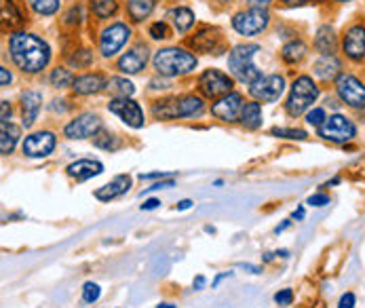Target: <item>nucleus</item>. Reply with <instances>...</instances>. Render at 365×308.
<instances>
[{"label": "nucleus", "instance_id": "29", "mask_svg": "<svg viewBox=\"0 0 365 308\" xmlns=\"http://www.w3.org/2000/svg\"><path fill=\"white\" fill-rule=\"evenodd\" d=\"M304 55H306V44H304L302 40H291V42H287V44L283 46V51H281V58H283L287 64H296V62H300Z\"/></svg>", "mask_w": 365, "mask_h": 308}, {"label": "nucleus", "instance_id": "35", "mask_svg": "<svg viewBox=\"0 0 365 308\" xmlns=\"http://www.w3.org/2000/svg\"><path fill=\"white\" fill-rule=\"evenodd\" d=\"M108 87L112 89V91H117L121 97H131L133 93H135V87H133V83H129V80H125V78H110V83H108Z\"/></svg>", "mask_w": 365, "mask_h": 308}, {"label": "nucleus", "instance_id": "22", "mask_svg": "<svg viewBox=\"0 0 365 308\" xmlns=\"http://www.w3.org/2000/svg\"><path fill=\"white\" fill-rule=\"evenodd\" d=\"M205 104L203 99L196 97V95H182V97H176V110H178V119H192V117H198L203 112Z\"/></svg>", "mask_w": 365, "mask_h": 308}, {"label": "nucleus", "instance_id": "21", "mask_svg": "<svg viewBox=\"0 0 365 308\" xmlns=\"http://www.w3.org/2000/svg\"><path fill=\"white\" fill-rule=\"evenodd\" d=\"M40 106H42V93L38 91H26L22 95V112H24V125L30 127L34 125L38 112H40Z\"/></svg>", "mask_w": 365, "mask_h": 308}, {"label": "nucleus", "instance_id": "26", "mask_svg": "<svg viewBox=\"0 0 365 308\" xmlns=\"http://www.w3.org/2000/svg\"><path fill=\"white\" fill-rule=\"evenodd\" d=\"M315 46L321 51L323 55H334V49H336V32L330 26H321L315 38Z\"/></svg>", "mask_w": 365, "mask_h": 308}, {"label": "nucleus", "instance_id": "23", "mask_svg": "<svg viewBox=\"0 0 365 308\" xmlns=\"http://www.w3.org/2000/svg\"><path fill=\"white\" fill-rule=\"evenodd\" d=\"M241 125L245 129H257L262 127V108H260L257 101H247L243 104V110H241Z\"/></svg>", "mask_w": 365, "mask_h": 308}, {"label": "nucleus", "instance_id": "44", "mask_svg": "<svg viewBox=\"0 0 365 308\" xmlns=\"http://www.w3.org/2000/svg\"><path fill=\"white\" fill-rule=\"evenodd\" d=\"M161 205V200L159 198H148V200H144V205H142V212H152V209H156Z\"/></svg>", "mask_w": 365, "mask_h": 308}, {"label": "nucleus", "instance_id": "51", "mask_svg": "<svg viewBox=\"0 0 365 308\" xmlns=\"http://www.w3.org/2000/svg\"><path fill=\"white\" fill-rule=\"evenodd\" d=\"M192 207V200H182V203H178V209L180 212H186V209H190Z\"/></svg>", "mask_w": 365, "mask_h": 308}, {"label": "nucleus", "instance_id": "53", "mask_svg": "<svg viewBox=\"0 0 365 308\" xmlns=\"http://www.w3.org/2000/svg\"><path fill=\"white\" fill-rule=\"evenodd\" d=\"M289 224H291V222H289V220H285V222H283L281 226H277V232H283L285 228H289Z\"/></svg>", "mask_w": 365, "mask_h": 308}, {"label": "nucleus", "instance_id": "32", "mask_svg": "<svg viewBox=\"0 0 365 308\" xmlns=\"http://www.w3.org/2000/svg\"><path fill=\"white\" fill-rule=\"evenodd\" d=\"M62 0H30V7L38 13V15H53L60 11Z\"/></svg>", "mask_w": 365, "mask_h": 308}, {"label": "nucleus", "instance_id": "37", "mask_svg": "<svg viewBox=\"0 0 365 308\" xmlns=\"http://www.w3.org/2000/svg\"><path fill=\"white\" fill-rule=\"evenodd\" d=\"M271 133L277 135V137H287V139H306V131H302V129H279V127H275Z\"/></svg>", "mask_w": 365, "mask_h": 308}, {"label": "nucleus", "instance_id": "6", "mask_svg": "<svg viewBox=\"0 0 365 308\" xmlns=\"http://www.w3.org/2000/svg\"><path fill=\"white\" fill-rule=\"evenodd\" d=\"M129 36H131V28L127 24H121V22L112 24L110 28L103 30L101 36H99V53L103 58H114L119 51L125 46Z\"/></svg>", "mask_w": 365, "mask_h": 308}, {"label": "nucleus", "instance_id": "40", "mask_svg": "<svg viewBox=\"0 0 365 308\" xmlns=\"http://www.w3.org/2000/svg\"><path fill=\"white\" fill-rule=\"evenodd\" d=\"M148 32H150V36H152L154 40H163V38L169 36V30H167V24H165V22H156V24H152Z\"/></svg>", "mask_w": 365, "mask_h": 308}, {"label": "nucleus", "instance_id": "3", "mask_svg": "<svg viewBox=\"0 0 365 308\" xmlns=\"http://www.w3.org/2000/svg\"><path fill=\"white\" fill-rule=\"evenodd\" d=\"M260 51L257 44H237L230 55H228V70L232 72V76L241 83H255L260 76V70L253 66V55Z\"/></svg>", "mask_w": 365, "mask_h": 308}, {"label": "nucleus", "instance_id": "31", "mask_svg": "<svg viewBox=\"0 0 365 308\" xmlns=\"http://www.w3.org/2000/svg\"><path fill=\"white\" fill-rule=\"evenodd\" d=\"M3 22H5V26H9V28H17V26L24 24V17H22V13L17 11V7H15L13 0H3Z\"/></svg>", "mask_w": 365, "mask_h": 308}, {"label": "nucleus", "instance_id": "24", "mask_svg": "<svg viewBox=\"0 0 365 308\" xmlns=\"http://www.w3.org/2000/svg\"><path fill=\"white\" fill-rule=\"evenodd\" d=\"M19 139V127L13 123H3L0 127V152L9 157V154L15 150V144Z\"/></svg>", "mask_w": 365, "mask_h": 308}, {"label": "nucleus", "instance_id": "33", "mask_svg": "<svg viewBox=\"0 0 365 308\" xmlns=\"http://www.w3.org/2000/svg\"><path fill=\"white\" fill-rule=\"evenodd\" d=\"M93 144H95L97 148H103V150H114V148L119 146V139H117L112 133L99 129V131L95 133V137H93Z\"/></svg>", "mask_w": 365, "mask_h": 308}, {"label": "nucleus", "instance_id": "28", "mask_svg": "<svg viewBox=\"0 0 365 308\" xmlns=\"http://www.w3.org/2000/svg\"><path fill=\"white\" fill-rule=\"evenodd\" d=\"M154 9V0H127V13L131 22H144Z\"/></svg>", "mask_w": 365, "mask_h": 308}, {"label": "nucleus", "instance_id": "5", "mask_svg": "<svg viewBox=\"0 0 365 308\" xmlns=\"http://www.w3.org/2000/svg\"><path fill=\"white\" fill-rule=\"evenodd\" d=\"M271 22V15L266 9H247V11H241L232 17V28L243 34V36H253V34H260L262 30H266Z\"/></svg>", "mask_w": 365, "mask_h": 308}, {"label": "nucleus", "instance_id": "54", "mask_svg": "<svg viewBox=\"0 0 365 308\" xmlns=\"http://www.w3.org/2000/svg\"><path fill=\"white\" fill-rule=\"evenodd\" d=\"M294 218H296V220H302V218H304V209L300 207L298 212H294Z\"/></svg>", "mask_w": 365, "mask_h": 308}, {"label": "nucleus", "instance_id": "41", "mask_svg": "<svg viewBox=\"0 0 365 308\" xmlns=\"http://www.w3.org/2000/svg\"><path fill=\"white\" fill-rule=\"evenodd\" d=\"M291 300H294V291H291V289H283V291H279V293L275 296V302H277L279 306H287V304H291Z\"/></svg>", "mask_w": 365, "mask_h": 308}, {"label": "nucleus", "instance_id": "15", "mask_svg": "<svg viewBox=\"0 0 365 308\" xmlns=\"http://www.w3.org/2000/svg\"><path fill=\"white\" fill-rule=\"evenodd\" d=\"M344 53L353 62H361L365 58V28L363 26H353L344 34Z\"/></svg>", "mask_w": 365, "mask_h": 308}, {"label": "nucleus", "instance_id": "39", "mask_svg": "<svg viewBox=\"0 0 365 308\" xmlns=\"http://www.w3.org/2000/svg\"><path fill=\"white\" fill-rule=\"evenodd\" d=\"M306 121H308V125H312V127H321L325 121H328V117H325V110L323 108H315V110H310L308 112V117H306Z\"/></svg>", "mask_w": 365, "mask_h": 308}, {"label": "nucleus", "instance_id": "52", "mask_svg": "<svg viewBox=\"0 0 365 308\" xmlns=\"http://www.w3.org/2000/svg\"><path fill=\"white\" fill-rule=\"evenodd\" d=\"M203 285H205V277H196L194 279V289H203Z\"/></svg>", "mask_w": 365, "mask_h": 308}, {"label": "nucleus", "instance_id": "16", "mask_svg": "<svg viewBox=\"0 0 365 308\" xmlns=\"http://www.w3.org/2000/svg\"><path fill=\"white\" fill-rule=\"evenodd\" d=\"M146 62H148V46L135 44L133 49L127 51V53H123V58L119 60V70L125 74H137L139 70H144Z\"/></svg>", "mask_w": 365, "mask_h": 308}, {"label": "nucleus", "instance_id": "10", "mask_svg": "<svg viewBox=\"0 0 365 308\" xmlns=\"http://www.w3.org/2000/svg\"><path fill=\"white\" fill-rule=\"evenodd\" d=\"M108 110L114 112L125 125L133 127V129H139L144 127V112L139 108L137 101H133L131 97H114L110 99V104H108Z\"/></svg>", "mask_w": 365, "mask_h": 308}, {"label": "nucleus", "instance_id": "8", "mask_svg": "<svg viewBox=\"0 0 365 308\" xmlns=\"http://www.w3.org/2000/svg\"><path fill=\"white\" fill-rule=\"evenodd\" d=\"M336 91L350 108H365V85L359 78L350 74H340L336 78Z\"/></svg>", "mask_w": 365, "mask_h": 308}, {"label": "nucleus", "instance_id": "36", "mask_svg": "<svg viewBox=\"0 0 365 308\" xmlns=\"http://www.w3.org/2000/svg\"><path fill=\"white\" fill-rule=\"evenodd\" d=\"M68 62L74 68H89L91 62H93V53H91V51H87V49H83V51H76L74 55H70Z\"/></svg>", "mask_w": 365, "mask_h": 308}, {"label": "nucleus", "instance_id": "2", "mask_svg": "<svg viewBox=\"0 0 365 308\" xmlns=\"http://www.w3.org/2000/svg\"><path fill=\"white\" fill-rule=\"evenodd\" d=\"M154 70L161 76L173 78V76H184L190 74L196 68V58L192 53L178 46H169V49H161L156 51L154 55Z\"/></svg>", "mask_w": 365, "mask_h": 308}, {"label": "nucleus", "instance_id": "19", "mask_svg": "<svg viewBox=\"0 0 365 308\" xmlns=\"http://www.w3.org/2000/svg\"><path fill=\"white\" fill-rule=\"evenodd\" d=\"M131 186V178L129 176H117L112 182H108L106 186H101L99 190H95V198L108 203V200H114L119 196H123Z\"/></svg>", "mask_w": 365, "mask_h": 308}, {"label": "nucleus", "instance_id": "46", "mask_svg": "<svg viewBox=\"0 0 365 308\" xmlns=\"http://www.w3.org/2000/svg\"><path fill=\"white\" fill-rule=\"evenodd\" d=\"M11 80H13V78H11V72H9L7 68H0V85L7 87Z\"/></svg>", "mask_w": 365, "mask_h": 308}, {"label": "nucleus", "instance_id": "56", "mask_svg": "<svg viewBox=\"0 0 365 308\" xmlns=\"http://www.w3.org/2000/svg\"><path fill=\"white\" fill-rule=\"evenodd\" d=\"M338 3H348V0H338Z\"/></svg>", "mask_w": 365, "mask_h": 308}, {"label": "nucleus", "instance_id": "7", "mask_svg": "<svg viewBox=\"0 0 365 308\" xmlns=\"http://www.w3.org/2000/svg\"><path fill=\"white\" fill-rule=\"evenodd\" d=\"M198 89L203 91L205 97H212V99H220L224 95L230 93L232 89V78L228 74H224L222 70H205L198 76Z\"/></svg>", "mask_w": 365, "mask_h": 308}, {"label": "nucleus", "instance_id": "18", "mask_svg": "<svg viewBox=\"0 0 365 308\" xmlns=\"http://www.w3.org/2000/svg\"><path fill=\"white\" fill-rule=\"evenodd\" d=\"M66 171L76 182H87V180L95 178V176H99L103 171V165L99 161H93V159H80L76 163H70L66 167Z\"/></svg>", "mask_w": 365, "mask_h": 308}, {"label": "nucleus", "instance_id": "50", "mask_svg": "<svg viewBox=\"0 0 365 308\" xmlns=\"http://www.w3.org/2000/svg\"><path fill=\"white\" fill-rule=\"evenodd\" d=\"M173 186V182H161V184H154V186H150L148 190H161V188H171Z\"/></svg>", "mask_w": 365, "mask_h": 308}, {"label": "nucleus", "instance_id": "48", "mask_svg": "<svg viewBox=\"0 0 365 308\" xmlns=\"http://www.w3.org/2000/svg\"><path fill=\"white\" fill-rule=\"evenodd\" d=\"M11 119V106H9V101H3V123H9Z\"/></svg>", "mask_w": 365, "mask_h": 308}, {"label": "nucleus", "instance_id": "27", "mask_svg": "<svg viewBox=\"0 0 365 308\" xmlns=\"http://www.w3.org/2000/svg\"><path fill=\"white\" fill-rule=\"evenodd\" d=\"M315 74L323 80L336 78L340 74V62L334 55H323L317 64H315Z\"/></svg>", "mask_w": 365, "mask_h": 308}, {"label": "nucleus", "instance_id": "25", "mask_svg": "<svg viewBox=\"0 0 365 308\" xmlns=\"http://www.w3.org/2000/svg\"><path fill=\"white\" fill-rule=\"evenodd\" d=\"M167 17L171 19L178 32H188L194 24V13L188 7H176L167 13Z\"/></svg>", "mask_w": 365, "mask_h": 308}, {"label": "nucleus", "instance_id": "55", "mask_svg": "<svg viewBox=\"0 0 365 308\" xmlns=\"http://www.w3.org/2000/svg\"><path fill=\"white\" fill-rule=\"evenodd\" d=\"M159 308H176L173 304H159Z\"/></svg>", "mask_w": 365, "mask_h": 308}, {"label": "nucleus", "instance_id": "20", "mask_svg": "<svg viewBox=\"0 0 365 308\" xmlns=\"http://www.w3.org/2000/svg\"><path fill=\"white\" fill-rule=\"evenodd\" d=\"M108 80L103 74H83L78 78H74L72 89L78 95H91V93H99L101 89H106Z\"/></svg>", "mask_w": 365, "mask_h": 308}, {"label": "nucleus", "instance_id": "14", "mask_svg": "<svg viewBox=\"0 0 365 308\" xmlns=\"http://www.w3.org/2000/svg\"><path fill=\"white\" fill-rule=\"evenodd\" d=\"M241 110H243V97L239 93H232V91L228 95L220 97L212 106V114L224 123H232V121L241 119Z\"/></svg>", "mask_w": 365, "mask_h": 308}, {"label": "nucleus", "instance_id": "49", "mask_svg": "<svg viewBox=\"0 0 365 308\" xmlns=\"http://www.w3.org/2000/svg\"><path fill=\"white\" fill-rule=\"evenodd\" d=\"M281 3H285L287 7H298V5H306V3H310V0H281Z\"/></svg>", "mask_w": 365, "mask_h": 308}, {"label": "nucleus", "instance_id": "47", "mask_svg": "<svg viewBox=\"0 0 365 308\" xmlns=\"http://www.w3.org/2000/svg\"><path fill=\"white\" fill-rule=\"evenodd\" d=\"M247 3H249L253 9H266L271 0H247Z\"/></svg>", "mask_w": 365, "mask_h": 308}, {"label": "nucleus", "instance_id": "42", "mask_svg": "<svg viewBox=\"0 0 365 308\" xmlns=\"http://www.w3.org/2000/svg\"><path fill=\"white\" fill-rule=\"evenodd\" d=\"M308 205H312V207H323V205H330V196H325V194H312L308 198Z\"/></svg>", "mask_w": 365, "mask_h": 308}, {"label": "nucleus", "instance_id": "13", "mask_svg": "<svg viewBox=\"0 0 365 308\" xmlns=\"http://www.w3.org/2000/svg\"><path fill=\"white\" fill-rule=\"evenodd\" d=\"M56 150V135L51 131H38L26 137L24 142V154L30 159H42L49 157Z\"/></svg>", "mask_w": 365, "mask_h": 308}, {"label": "nucleus", "instance_id": "1", "mask_svg": "<svg viewBox=\"0 0 365 308\" xmlns=\"http://www.w3.org/2000/svg\"><path fill=\"white\" fill-rule=\"evenodd\" d=\"M9 53L13 64L28 72V74H36L42 68H46L49 60H51V49L49 44L38 38L36 34H28V32H15L9 40Z\"/></svg>", "mask_w": 365, "mask_h": 308}, {"label": "nucleus", "instance_id": "9", "mask_svg": "<svg viewBox=\"0 0 365 308\" xmlns=\"http://www.w3.org/2000/svg\"><path fill=\"white\" fill-rule=\"evenodd\" d=\"M319 135L323 139H330V142H336V144H344V142H350L357 135V129L346 117L334 114L319 127Z\"/></svg>", "mask_w": 365, "mask_h": 308}, {"label": "nucleus", "instance_id": "11", "mask_svg": "<svg viewBox=\"0 0 365 308\" xmlns=\"http://www.w3.org/2000/svg\"><path fill=\"white\" fill-rule=\"evenodd\" d=\"M283 91H285V78L279 74L260 76L255 83L249 85V93L257 101H277Z\"/></svg>", "mask_w": 365, "mask_h": 308}, {"label": "nucleus", "instance_id": "45", "mask_svg": "<svg viewBox=\"0 0 365 308\" xmlns=\"http://www.w3.org/2000/svg\"><path fill=\"white\" fill-rule=\"evenodd\" d=\"M169 176H171L169 171H161V173L154 171V173H142L139 180H159V178H169Z\"/></svg>", "mask_w": 365, "mask_h": 308}, {"label": "nucleus", "instance_id": "38", "mask_svg": "<svg viewBox=\"0 0 365 308\" xmlns=\"http://www.w3.org/2000/svg\"><path fill=\"white\" fill-rule=\"evenodd\" d=\"M99 293H101V289H99L97 283H85V287H83V300H85L87 304L97 302V300H99Z\"/></svg>", "mask_w": 365, "mask_h": 308}, {"label": "nucleus", "instance_id": "12", "mask_svg": "<svg viewBox=\"0 0 365 308\" xmlns=\"http://www.w3.org/2000/svg\"><path fill=\"white\" fill-rule=\"evenodd\" d=\"M101 129V121L97 114L93 112H85L80 117H76L74 121H70L64 129L66 137L70 139H87V137H95V133Z\"/></svg>", "mask_w": 365, "mask_h": 308}, {"label": "nucleus", "instance_id": "17", "mask_svg": "<svg viewBox=\"0 0 365 308\" xmlns=\"http://www.w3.org/2000/svg\"><path fill=\"white\" fill-rule=\"evenodd\" d=\"M220 30L218 28H201L196 36L190 38V46L201 53H218L220 51Z\"/></svg>", "mask_w": 365, "mask_h": 308}, {"label": "nucleus", "instance_id": "43", "mask_svg": "<svg viewBox=\"0 0 365 308\" xmlns=\"http://www.w3.org/2000/svg\"><path fill=\"white\" fill-rule=\"evenodd\" d=\"M338 308H355V293H344V296L340 298Z\"/></svg>", "mask_w": 365, "mask_h": 308}, {"label": "nucleus", "instance_id": "4", "mask_svg": "<svg viewBox=\"0 0 365 308\" xmlns=\"http://www.w3.org/2000/svg\"><path fill=\"white\" fill-rule=\"evenodd\" d=\"M319 97V87L312 83L310 76H298L291 85L289 97H287V104L285 110L289 117H300L304 114L312 104L317 101Z\"/></svg>", "mask_w": 365, "mask_h": 308}, {"label": "nucleus", "instance_id": "30", "mask_svg": "<svg viewBox=\"0 0 365 308\" xmlns=\"http://www.w3.org/2000/svg\"><path fill=\"white\" fill-rule=\"evenodd\" d=\"M91 11L97 19H106L119 11L117 0H91Z\"/></svg>", "mask_w": 365, "mask_h": 308}, {"label": "nucleus", "instance_id": "34", "mask_svg": "<svg viewBox=\"0 0 365 308\" xmlns=\"http://www.w3.org/2000/svg\"><path fill=\"white\" fill-rule=\"evenodd\" d=\"M51 85L53 87H58V89H62V87H68V85H72L74 83V78H72V74H70V70H66V68H56L53 72H51Z\"/></svg>", "mask_w": 365, "mask_h": 308}]
</instances>
